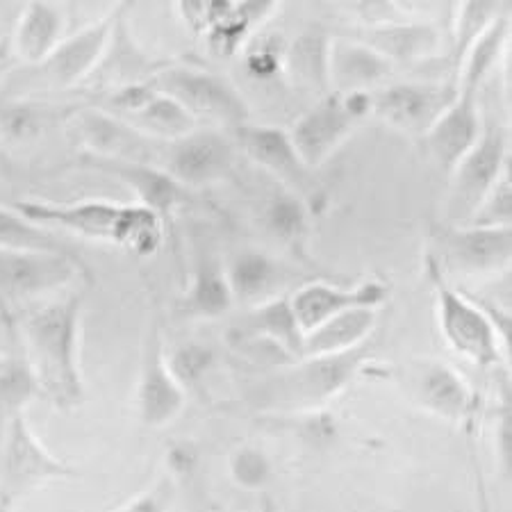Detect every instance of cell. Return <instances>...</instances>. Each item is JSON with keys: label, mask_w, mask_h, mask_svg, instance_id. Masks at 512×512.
I'll return each mask as SVG.
<instances>
[{"label": "cell", "mask_w": 512, "mask_h": 512, "mask_svg": "<svg viewBox=\"0 0 512 512\" xmlns=\"http://www.w3.org/2000/svg\"><path fill=\"white\" fill-rule=\"evenodd\" d=\"M71 128L80 139L85 155L103 160H123V162H142L158 167L160 146L137 132L126 121L107 114L98 107H80L71 114Z\"/></svg>", "instance_id": "cell-16"}, {"label": "cell", "mask_w": 512, "mask_h": 512, "mask_svg": "<svg viewBox=\"0 0 512 512\" xmlns=\"http://www.w3.org/2000/svg\"><path fill=\"white\" fill-rule=\"evenodd\" d=\"M328 46L330 37L321 30H305L285 46L283 69L289 85L299 92L326 96L328 85Z\"/></svg>", "instance_id": "cell-27"}, {"label": "cell", "mask_w": 512, "mask_h": 512, "mask_svg": "<svg viewBox=\"0 0 512 512\" xmlns=\"http://www.w3.org/2000/svg\"><path fill=\"white\" fill-rule=\"evenodd\" d=\"M57 114L66 112L32 96H0V137L10 142H26L44 132Z\"/></svg>", "instance_id": "cell-32"}, {"label": "cell", "mask_w": 512, "mask_h": 512, "mask_svg": "<svg viewBox=\"0 0 512 512\" xmlns=\"http://www.w3.org/2000/svg\"><path fill=\"white\" fill-rule=\"evenodd\" d=\"M173 501H176V483L169 476H162L146 492L137 494L114 512H171Z\"/></svg>", "instance_id": "cell-39"}, {"label": "cell", "mask_w": 512, "mask_h": 512, "mask_svg": "<svg viewBox=\"0 0 512 512\" xmlns=\"http://www.w3.org/2000/svg\"><path fill=\"white\" fill-rule=\"evenodd\" d=\"M230 474L244 490H262L271 478V460L260 449L244 447L230 460Z\"/></svg>", "instance_id": "cell-37"}, {"label": "cell", "mask_w": 512, "mask_h": 512, "mask_svg": "<svg viewBox=\"0 0 512 512\" xmlns=\"http://www.w3.org/2000/svg\"><path fill=\"white\" fill-rule=\"evenodd\" d=\"M3 73H5V66H0V78H3Z\"/></svg>", "instance_id": "cell-42"}, {"label": "cell", "mask_w": 512, "mask_h": 512, "mask_svg": "<svg viewBox=\"0 0 512 512\" xmlns=\"http://www.w3.org/2000/svg\"><path fill=\"white\" fill-rule=\"evenodd\" d=\"M78 278L87 267L73 255L0 249V310L60 294Z\"/></svg>", "instance_id": "cell-10"}, {"label": "cell", "mask_w": 512, "mask_h": 512, "mask_svg": "<svg viewBox=\"0 0 512 512\" xmlns=\"http://www.w3.org/2000/svg\"><path fill=\"white\" fill-rule=\"evenodd\" d=\"M212 362L214 353L203 344H187L167 358L171 374L178 378V383L183 387H187L189 383H196L198 378H203L205 371L212 367Z\"/></svg>", "instance_id": "cell-38"}, {"label": "cell", "mask_w": 512, "mask_h": 512, "mask_svg": "<svg viewBox=\"0 0 512 512\" xmlns=\"http://www.w3.org/2000/svg\"><path fill=\"white\" fill-rule=\"evenodd\" d=\"M121 121H126L128 126H132L137 132H142V135L158 144L176 142V139L185 137L187 132L198 128L196 121L189 117L183 107L158 92L148 98L137 112L128 114V117Z\"/></svg>", "instance_id": "cell-30"}, {"label": "cell", "mask_w": 512, "mask_h": 512, "mask_svg": "<svg viewBox=\"0 0 512 512\" xmlns=\"http://www.w3.org/2000/svg\"><path fill=\"white\" fill-rule=\"evenodd\" d=\"M226 278L235 303L260 305L276 299L278 287L283 285V271L271 255L262 251H242L226 267Z\"/></svg>", "instance_id": "cell-28"}, {"label": "cell", "mask_w": 512, "mask_h": 512, "mask_svg": "<svg viewBox=\"0 0 512 512\" xmlns=\"http://www.w3.org/2000/svg\"><path fill=\"white\" fill-rule=\"evenodd\" d=\"M431 260L444 276H487L506 271L512 258V228L440 226Z\"/></svg>", "instance_id": "cell-11"}, {"label": "cell", "mask_w": 512, "mask_h": 512, "mask_svg": "<svg viewBox=\"0 0 512 512\" xmlns=\"http://www.w3.org/2000/svg\"><path fill=\"white\" fill-rule=\"evenodd\" d=\"M371 114L369 94L330 92L303 112L287 130L289 142L308 169H319L353 135L358 123Z\"/></svg>", "instance_id": "cell-9"}, {"label": "cell", "mask_w": 512, "mask_h": 512, "mask_svg": "<svg viewBox=\"0 0 512 512\" xmlns=\"http://www.w3.org/2000/svg\"><path fill=\"white\" fill-rule=\"evenodd\" d=\"M412 401L451 424H465L476 412V394L456 369L440 360H415L403 371Z\"/></svg>", "instance_id": "cell-18"}, {"label": "cell", "mask_w": 512, "mask_h": 512, "mask_svg": "<svg viewBox=\"0 0 512 512\" xmlns=\"http://www.w3.org/2000/svg\"><path fill=\"white\" fill-rule=\"evenodd\" d=\"M158 167L187 192L194 187L224 183L235 171L237 146L221 130L201 128L187 132L176 142L162 144Z\"/></svg>", "instance_id": "cell-12"}, {"label": "cell", "mask_w": 512, "mask_h": 512, "mask_svg": "<svg viewBox=\"0 0 512 512\" xmlns=\"http://www.w3.org/2000/svg\"><path fill=\"white\" fill-rule=\"evenodd\" d=\"M235 146L249 155L258 167L267 169L271 176L278 178L287 189L296 194H315V171L308 169L294 151L289 142L287 130L274 126H258V123H246V126L233 130Z\"/></svg>", "instance_id": "cell-19"}, {"label": "cell", "mask_w": 512, "mask_h": 512, "mask_svg": "<svg viewBox=\"0 0 512 512\" xmlns=\"http://www.w3.org/2000/svg\"><path fill=\"white\" fill-rule=\"evenodd\" d=\"M378 326L376 308H355L324 321L303 340V358L340 355L365 346Z\"/></svg>", "instance_id": "cell-26"}, {"label": "cell", "mask_w": 512, "mask_h": 512, "mask_svg": "<svg viewBox=\"0 0 512 512\" xmlns=\"http://www.w3.org/2000/svg\"><path fill=\"white\" fill-rule=\"evenodd\" d=\"M66 16L60 5L26 3L12 35V53L16 60L37 66L51 55L64 39Z\"/></svg>", "instance_id": "cell-25"}, {"label": "cell", "mask_w": 512, "mask_h": 512, "mask_svg": "<svg viewBox=\"0 0 512 512\" xmlns=\"http://www.w3.org/2000/svg\"><path fill=\"white\" fill-rule=\"evenodd\" d=\"M267 221L278 237L301 239L308 228V210L299 196L287 192L271 201Z\"/></svg>", "instance_id": "cell-35"}, {"label": "cell", "mask_w": 512, "mask_h": 512, "mask_svg": "<svg viewBox=\"0 0 512 512\" xmlns=\"http://www.w3.org/2000/svg\"><path fill=\"white\" fill-rule=\"evenodd\" d=\"M239 333L244 340H258L287 358L289 362L303 358V330L296 321L289 296H276L249 310L239 321Z\"/></svg>", "instance_id": "cell-24"}, {"label": "cell", "mask_w": 512, "mask_h": 512, "mask_svg": "<svg viewBox=\"0 0 512 512\" xmlns=\"http://www.w3.org/2000/svg\"><path fill=\"white\" fill-rule=\"evenodd\" d=\"M456 98V80L394 82L371 92V114L399 132L424 139Z\"/></svg>", "instance_id": "cell-13"}, {"label": "cell", "mask_w": 512, "mask_h": 512, "mask_svg": "<svg viewBox=\"0 0 512 512\" xmlns=\"http://www.w3.org/2000/svg\"><path fill=\"white\" fill-rule=\"evenodd\" d=\"M14 210L39 228H64L80 237L117 244L139 258H151L162 246L164 228L158 214L144 205H121L112 201L44 203L19 201Z\"/></svg>", "instance_id": "cell-2"}, {"label": "cell", "mask_w": 512, "mask_h": 512, "mask_svg": "<svg viewBox=\"0 0 512 512\" xmlns=\"http://www.w3.org/2000/svg\"><path fill=\"white\" fill-rule=\"evenodd\" d=\"M371 51L383 55L392 66L401 62H421L437 53L442 35L431 23H394L383 21L367 26L355 37Z\"/></svg>", "instance_id": "cell-23"}, {"label": "cell", "mask_w": 512, "mask_h": 512, "mask_svg": "<svg viewBox=\"0 0 512 512\" xmlns=\"http://www.w3.org/2000/svg\"><path fill=\"white\" fill-rule=\"evenodd\" d=\"M506 14V5L503 3H481V0H474V3H460L456 23H453V46H451V57H453V73L451 78L456 80V71L460 62L465 60L478 39H481L487 30L492 28V23L501 19Z\"/></svg>", "instance_id": "cell-34"}, {"label": "cell", "mask_w": 512, "mask_h": 512, "mask_svg": "<svg viewBox=\"0 0 512 512\" xmlns=\"http://www.w3.org/2000/svg\"><path fill=\"white\" fill-rule=\"evenodd\" d=\"M428 276L435 289L437 326L444 342L476 367H501L510 355V321L497 319L492 308H481L467 294L458 292L431 258Z\"/></svg>", "instance_id": "cell-4"}, {"label": "cell", "mask_w": 512, "mask_h": 512, "mask_svg": "<svg viewBox=\"0 0 512 512\" xmlns=\"http://www.w3.org/2000/svg\"><path fill=\"white\" fill-rule=\"evenodd\" d=\"M0 249L16 251H39V253H62L78 258V253L64 244L51 230L39 228L23 219L14 208H0Z\"/></svg>", "instance_id": "cell-33"}, {"label": "cell", "mask_w": 512, "mask_h": 512, "mask_svg": "<svg viewBox=\"0 0 512 512\" xmlns=\"http://www.w3.org/2000/svg\"><path fill=\"white\" fill-rule=\"evenodd\" d=\"M481 92L483 87L458 80L456 98H453L449 110L435 121V126L421 139L428 155L444 173H451L481 137L485 123L481 110H478Z\"/></svg>", "instance_id": "cell-17"}, {"label": "cell", "mask_w": 512, "mask_h": 512, "mask_svg": "<svg viewBox=\"0 0 512 512\" xmlns=\"http://www.w3.org/2000/svg\"><path fill=\"white\" fill-rule=\"evenodd\" d=\"M167 64L164 60H155L148 55L137 39L132 37L128 26V7L119 5L117 19L107 39V46L98 60L96 69L89 73V78L82 82V92H89L92 96L117 92L123 87L144 85L158 73L162 66Z\"/></svg>", "instance_id": "cell-14"}, {"label": "cell", "mask_w": 512, "mask_h": 512, "mask_svg": "<svg viewBox=\"0 0 512 512\" xmlns=\"http://www.w3.org/2000/svg\"><path fill=\"white\" fill-rule=\"evenodd\" d=\"M0 315H3V310H0Z\"/></svg>", "instance_id": "cell-43"}, {"label": "cell", "mask_w": 512, "mask_h": 512, "mask_svg": "<svg viewBox=\"0 0 512 512\" xmlns=\"http://www.w3.org/2000/svg\"><path fill=\"white\" fill-rule=\"evenodd\" d=\"M155 92L171 98L198 123L237 130L251 123V107L242 92L221 73L167 62L148 80Z\"/></svg>", "instance_id": "cell-5"}, {"label": "cell", "mask_w": 512, "mask_h": 512, "mask_svg": "<svg viewBox=\"0 0 512 512\" xmlns=\"http://www.w3.org/2000/svg\"><path fill=\"white\" fill-rule=\"evenodd\" d=\"M394 66L358 39H330L328 85L335 94H369L381 85Z\"/></svg>", "instance_id": "cell-22"}, {"label": "cell", "mask_w": 512, "mask_h": 512, "mask_svg": "<svg viewBox=\"0 0 512 512\" xmlns=\"http://www.w3.org/2000/svg\"><path fill=\"white\" fill-rule=\"evenodd\" d=\"M260 512H283V508L278 506V501L271 497V494H262L260 499Z\"/></svg>", "instance_id": "cell-40"}, {"label": "cell", "mask_w": 512, "mask_h": 512, "mask_svg": "<svg viewBox=\"0 0 512 512\" xmlns=\"http://www.w3.org/2000/svg\"><path fill=\"white\" fill-rule=\"evenodd\" d=\"M235 308L233 292H230L226 267L217 258H201L196 264V274L189 285L180 310L189 317L214 319L224 317Z\"/></svg>", "instance_id": "cell-29"}, {"label": "cell", "mask_w": 512, "mask_h": 512, "mask_svg": "<svg viewBox=\"0 0 512 512\" xmlns=\"http://www.w3.org/2000/svg\"><path fill=\"white\" fill-rule=\"evenodd\" d=\"M390 296V287L381 280H365V283L353 285V287H335L328 283H315L303 285L301 289L289 296V305L303 335H308L310 330L324 324V321L342 315L346 310L355 308H381Z\"/></svg>", "instance_id": "cell-20"}, {"label": "cell", "mask_w": 512, "mask_h": 512, "mask_svg": "<svg viewBox=\"0 0 512 512\" xmlns=\"http://www.w3.org/2000/svg\"><path fill=\"white\" fill-rule=\"evenodd\" d=\"M82 164L96 171H103L107 176L117 178L123 185L130 187V192L137 196L139 205H144L146 210L158 214L164 228L173 224V212L183 208L189 201L187 189L180 187L176 180L167 176L160 167H155V164L103 160L92 158V155H85Z\"/></svg>", "instance_id": "cell-21"}, {"label": "cell", "mask_w": 512, "mask_h": 512, "mask_svg": "<svg viewBox=\"0 0 512 512\" xmlns=\"http://www.w3.org/2000/svg\"><path fill=\"white\" fill-rule=\"evenodd\" d=\"M185 408V387L171 374L164 353L162 330L153 321L146 330L142 344V360H139L137 383V412L142 424L148 428L169 426Z\"/></svg>", "instance_id": "cell-15"}, {"label": "cell", "mask_w": 512, "mask_h": 512, "mask_svg": "<svg viewBox=\"0 0 512 512\" xmlns=\"http://www.w3.org/2000/svg\"><path fill=\"white\" fill-rule=\"evenodd\" d=\"M76 474L41 444L26 415L12 419L0 433V512H16L41 485Z\"/></svg>", "instance_id": "cell-6"}, {"label": "cell", "mask_w": 512, "mask_h": 512, "mask_svg": "<svg viewBox=\"0 0 512 512\" xmlns=\"http://www.w3.org/2000/svg\"><path fill=\"white\" fill-rule=\"evenodd\" d=\"M478 497H481V512H490V503L485 499V492H483V485L478 487Z\"/></svg>", "instance_id": "cell-41"}, {"label": "cell", "mask_w": 512, "mask_h": 512, "mask_svg": "<svg viewBox=\"0 0 512 512\" xmlns=\"http://www.w3.org/2000/svg\"><path fill=\"white\" fill-rule=\"evenodd\" d=\"M371 353V342L360 349L301 358L280 367L253 390V403L262 410L308 412L326 406L349 385Z\"/></svg>", "instance_id": "cell-3"}, {"label": "cell", "mask_w": 512, "mask_h": 512, "mask_svg": "<svg viewBox=\"0 0 512 512\" xmlns=\"http://www.w3.org/2000/svg\"><path fill=\"white\" fill-rule=\"evenodd\" d=\"M510 169V132L485 121L478 142L462 158L451 176L447 198V226H467L487 194Z\"/></svg>", "instance_id": "cell-8"}, {"label": "cell", "mask_w": 512, "mask_h": 512, "mask_svg": "<svg viewBox=\"0 0 512 512\" xmlns=\"http://www.w3.org/2000/svg\"><path fill=\"white\" fill-rule=\"evenodd\" d=\"M114 7L103 19L94 21L92 26L78 30L76 35L64 37L60 46L37 66H28V71L21 73V80H14L10 94L5 96H32L39 92H64V89H80L82 82L89 78V73L96 69L98 60L110 39V32L117 19Z\"/></svg>", "instance_id": "cell-7"}, {"label": "cell", "mask_w": 512, "mask_h": 512, "mask_svg": "<svg viewBox=\"0 0 512 512\" xmlns=\"http://www.w3.org/2000/svg\"><path fill=\"white\" fill-rule=\"evenodd\" d=\"M80 324V294H66L62 299L39 305L21 319V349L35 374L39 394L60 410L78 408L85 401Z\"/></svg>", "instance_id": "cell-1"}, {"label": "cell", "mask_w": 512, "mask_h": 512, "mask_svg": "<svg viewBox=\"0 0 512 512\" xmlns=\"http://www.w3.org/2000/svg\"><path fill=\"white\" fill-rule=\"evenodd\" d=\"M39 394L35 374L28 365L21 342L0 358V433L12 419L26 415L28 403Z\"/></svg>", "instance_id": "cell-31"}, {"label": "cell", "mask_w": 512, "mask_h": 512, "mask_svg": "<svg viewBox=\"0 0 512 512\" xmlns=\"http://www.w3.org/2000/svg\"><path fill=\"white\" fill-rule=\"evenodd\" d=\"M512 221V178L510 169L503 173L501 180L487 198L481 208L474 214V219L467 226H487V228H510Z\"/></svg>", "instance_id": "cell-36"}]
</instances>
